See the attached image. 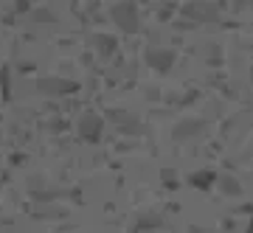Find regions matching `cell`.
Listing matches in <instances>:
<instances>
[{
  "label": "cell",
  "instance_id": "6da1fadb",
  "mask_svg": "<svg viewBox=\"0 0 253 233\" xmlns=\"http://www.w3.org/2000/svg\"><path fill=\"white\" fill-rule=\"evenodd\" d=\"M79 132L84 135V138H90V141H96L101 132V121L96 116H84L82 118V124H79Z\"/></svg>",
  "mask_w": 253,
  "mask_h": 233
},
{
  "label": "cell",
  "instance_id": "3957f363",
  "mask_svg": "<svg viewBox=\"0 0 253 233\" xmlns=\"http://www.w3.org/2000/svg\"><path fill=\"white\" fill-rule=\"evenodd\" d=\"M211 177H214V174H211V171H206V174H197V177H194V183H208Z\"/></svg>",
  "mask_w": 253,
  "mask_h": 233
},
{
  "label": "cell",
  "instance_id": "7a4b0ae2",
  "mask_svg": "<svg viewBox=\"0 0 253 233\" xmlns=\"http://www.w3.org/2000/svg\"><path fill=\"white\" fill-rule=\"evenodd\" d=\"M113 17H116L118 23L126 28V31H132V28H135V23H138V17H126L124 9H116V11H113Z\"/></svg>",
  "mask_w": 253,
  "mask_h": 233
}]
</instances>
